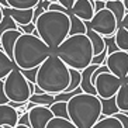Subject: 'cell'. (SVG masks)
Instances as JSON below:
<instances>
[{
    "instance_id": "2",
    "label": "cell",
    "mask_w": 128,
    "mask_h": 128,
    "mask_svg": "<svg viewBox=\"0 0 128 128\" xmlns=\"http://www.w3.org/2000/svg\"><path fill=\"white\" fill-rule=\"evenodd\" d=\"M69 83H70L69 68L52 52L40 65L37 70L35 84L44 93L59 94L68 89Z\"/></svg>"
},
{
    "instance_id": "47",
    "label": "cell",
    "mask_w": 128,
    "mask_h": 128,
    "mask_svg": "<svg viewBox=\"0 0 128 128\" xmlns=\"http://www.w3.org/2000/svg\"><path fill=\"white\" fill-rule=\"evenodd\" d=\"M0 128H4V127H0Z\"/></svg>"
},
{
    "instance_id": "11",
    "label": "cell",
    "mask_w": 128,
    "mask_h": 128,
    "mask_svg": "<svg viewBox=\"0 0 128 128\" xmlns=\"http://www.w3.org/2000/svg\"><path fill=\"white\" fill-rule=\"evenodd\" d=\"M69 13L76 16L82 21H90L94 16V7L92 0H75V3L69 10Z\"/></svg>"
},
{
    "instance_id": "29",
    "label": "cell",
    "mask_w": 128,
    "mask_h": 128,
    "mask_svg": "<svg viewBox=\"0 0 128 128\" xmlns=\"http://www.w3.org/2000/svg\"><path fill=\"white\" fill-rule=\"evenodd\" d=\"M8 30H18V26L13 21V18L7 14H3V20L0 21V35Z\"/></svg>"
},
{
    "instance_id": "38",
    "label": "cell",
    "mask_w": 128,
    "mask_h": 128,
    "mask_svg": "<svg viewBox=\"0 0 128 128\" xmlns=\"http://www.w3.org/2000/svg\"><path fill=\"white\" fill-rule=\"evenodd\" d=\"M118 27H122V28H125V30L128 31V12L125 13L124 18L121 20V23H120V26H118Z\"/></svg>"
},
{
    "instance_id": "9",
    "label": "cell",
    "mask_w": 128,
    "mask_h": 128,
    "mask_svg": "<svg viewBox=\"0 0 128 128\" xmlns=\"http://www.w3.org/2000/svg\"><path fill=\"white\" fill-rule=\"evenodd\" d=\"M104 65L107 66L110 73H113L118 79L124 80L128 75V52L125 51H113L108 54Z\"/></svg>"
},
{
    "instance_id": "18",
    "label": "cell",
    "mask_w": 128,
    "mask_h": 128,
    "mask_svg": "<svg viewBox=\"0 0 128 128\" xmlns=\"http://www.w3.org/2000/svg\"><path fill=\"white\" fill-rule=\"evenodd\" d=\"M116 104L118 111L121 113H128V84L122 83L116 94Z\"/></svg>"
},
{
    "instance_id": "1",
    "label": "cell",
    "mask_w": 128,
    "mask_h": 128,
    "mask_svg": "<svg viewBox=\"0 0 128 128\" xmlns=\"http://www.w3.org/2000/svg\"><path fill=\"white\" fill-rule=\"evenodd\" d=\"M51 54V48L40 37L32 34H21L14 44L13 60L20 70H31L40 68V65Z\"/></svg>"
},
{
    "instance_id": "10",
    "label": "cell",
    "mask_w": 128,
    "mask_h": 128,
    "mask_svg": "<svg viewBox=\"0 0 128 128\" xmlns=\"http://www.w3.org/2000/svg\"><path fill=\"white\" fill-rule=\"evenodd\" d=\"M54 118V114L48 107L42 106H34L28 110V120H30V128H45L46 124Z\"/></svg>"
},
{
    "instance_id": "15",
    "label": "cell",
    "mask_w": 128,
    "mask_h": 128,
    "mask_svg": "<svg viewBox=\"0 0 128 128\" xmlns=\"http://www.w3.org/2000/svg\"><path fill=\"white\" fill-rule=\"evenodd\" d=\"M98 66L97 65H93L92 64L90 66H87L86 69H83L80 73H82V82H80V90L86 94H94L96 96V89H94L93 83H92V75L93 72L97 69Z\"/></svg>"
},
{
    "instance_id": "43",
    "label": "cell",
    "mask_w": 128,
    "mask_h": 128,
    "mask_svg": "<svg viewBox=\"0 0 128 128\" xmlns=\"http://www.w3.org/2000/svg\"><path fill=\"white\" fill-rule=\"evenodd\" d=\"M122 83H127V84H128V75H127V76H125V79H124V80H122Z\"/></svg>"
},
{
    "instance_id": "24",
    "label": "cell",
    "mask_w": 128,
    "mask_h": 128,
    "mask_svg": "<svg viewBox=\"0 0 128 128\" xmlns=\"http://www.w3.org/2000/svg\"><path fill=\"white\" fill-rule=\"evenodd\" d=\"M100 102H102V117H113L117 113H120L116 104V96L107 100L100 98Z\"/></svg>"
},
{
    "instance_id": "3",
    "label": "cell",
    "mask_w": 128,
    "mask_h": 128,
    "mask_svg": "<svg viewBox=\"0 0 128 128\" xmlns=\"http://www.w3.org/2000/svg\"><path fill=\"white\" fill-rule=\"evenodd\" d=\"M35 30L38 32V37L54 52L69 37V30H70L69 14L46 10L37 18Z\"/></svg>"
},
{
    "instance_id": "35",
    "label": "cell",
    "mask_w": 128,
    "mask_h": 128,
    "mask_svg": "<svg viewBox=\"0 0 128 128\" xmlns=\"http://www.w3.org/2000/svg\"><path fill=\"white\" fill-rule=\"evenodd\" d=\"M17 125H27V127H30V120H28V111H26V113L23 114V116L18 118V122H17Z\"/></svg>"
},
{
    "instance_id": "6",
    "label": "cell",
    "mask_w": 128,
    "mask_h": 128,
    "mask_svg": "<svg viewBox=\"0 0 128 128\" xmlns=\"http://www.w3.org/2000/svg\"><path fill=\"white\" fill-rule=\"evenodd\" d=\"M3 82H4V93H6L10 103L26 104L28 102V98L31 96L28 80L17 66L8 73V76Z\"/></svg>"
},
{
    "instance_id": "32",
    "label": "cell",
    "mask_w": 128,
    "mask_h": 128,
    "mask_svg": "<svg viewBox=\"0 0 128 128\" xmlns=\"http://www.w3.org/2000/svg\"><path fill=\"white\" fill-rule=\"evenodd\" d=\"M37 70H38V68H37V69H31V70H21V72H23V75L27 78V80H28V82L35 83V78H37Z\"/></svg>"
},
{
    "instance_id": "41",
    "label": "cell",
    "mask_w": 128,
    "mask_h": 128,
    "mask_svg": "<svg viewBox=\"0 0 128 128\" xmlns=\"http://www.w3.org/2000/svg\"><path fill=\"white\" fill-rule=\"evenodd\" d=\"M0 4H2V7H7V4H6V0H0Z\"/></svg>"
},
{
    "instance_id": "12",
    "label": "cell",
    "mask_w": 128,
    "mask_h": 128,
    "mask_svg": "<svg viewBox=\"0 0 128 128\" xmlns=\"http://www.w3.org/2000/svg\"><path fill=\"white\" fill-rule=\"evenodd\" d=\"M3 14L10 16L13 18V21L18 27H21V26H27V24L32 23L34 8H30V10H16V8H10V7H3Z\"/></svg>"
},
{
    "instance_id": "16",
    "label": "cell",
    "mask_w": 128,
    "mask_h": 128,
    "mask_svg": "<svg viewBox=\"0 0 128 128\" xmlns=\"http://www.w3.org/2000/svg\"><path fill=\"white\" fill-rule=\"evenodd\" d=\"M87 38L90 40V44H92V48H93V55H100V54L107 48V42H106V38L102 37L100 34L94 32L93 30H89L87 28V32H86Z\"/></svg>"
},
{
    "instance_id": "37",
    "label": "cell",
    "mask_w": 128,
    "mask_h": 128,
    "mask_svg": "<svg viewBox=\"0 0 128 128\" xmlns=\"http://www.w3.org/2000/svg\"><path fill=\"white\" fill-rule=\"evenodd\" d=\"M56 3H59L62 7H65L66 10H70L73 3H75V0H56Z\"/></svg>"
},
{
    "instance_id": "36",
    "label": "cell",
    "mask_w": 128,
    "mask_h": 128,
    "mask_svg": "<svg viewBox=\"0 0 128 128\" xmlns=\"http://www.w3.org/2000/svg\"><path fill=\"white\" fill-rule=\"evenodd\" d=\"M93 7H94V13L100 12V10L106 8V2L104 0H96V2H93Z\"/></svg>"
},
{
    "instance_id": "42",
    "label": "cell",
    "mask_w": 128,
    "mask_h": 128,
    "mask_svg": "<svg viewBox=\"0 0 128 128\" xmlns=\"http://www.w3.org/2000/svg\"><path fill=\"white\" fill-rule=\"evenodd\" d=\"M16 128H30V127H27V125H16Z\"/></svg>"
},
{
    "instance_id": "40",
    "label": "cell",
    "mask_w": 128,
    "mask_h": 128,
    "mask_svg": "<svg viewBox=\"0 0 128 128\" xmlns=\"http://www.w3.org/2000/svg\"><path fill=\"white\" fill-rule=\"evenodd\" d=\"M3 20V7H2V4H0V21Z\"/></svg>"
},
{
    "instance_id": "17",
    "label": "cell",
    "mask_w": 128,
    "mask_h": 128,
    "mask_svg": "<svg viewBox=\"0 0 128 128\" xmlns=\"http://www.w3.org/2000/svg\"><path fill=\"white\" fill-rule=\"evenodd\" d=\"M16 68V64L7 54L4 52L0 46V80H4L8 76V73Z\"/></svg>"
},
{
    "instance_id": "5",
    "label": "cell",
    "mask_w": 128,
    "mask_h": 128,
    "mask_svg": "<svg viewBox=\"0 0 128 128\" xmlns=\"http://www.w3.org/2000/svg\"><path fill=\"white\" fill-rule=\"evenodd\" d=\"M68 116L76 128H92L102 118V102L94 94L78 93L68 102Z\"/></svg>"
},
{
    "instance_id": "20",
    "label": "cell",
    "mask_w": 128,
    "mask_h": 128,
    "mask_svg": "<svg viewBox=\"0 0 128 128\" xmlns=\"http://www.w3.org/2000/svg\"><path fill=\"white\" fill-rule=\"evenodd\" d=\"M28 103L34 106H42V107H51L55 103V94L42 93V94H31L28 98Z\"/></svg>"
},
{
    "instance_id": "23",
    "label": "cell",
    "mask_w": 128,
    "mask_h": 128,
    "mask_svg": "<svg viewBox=\"0 0 128 128\" xmlns=\"http://www.w3.org/2000/svg\"><path fill=\"white\" fill-rule=\"evenodd\" d=\"M69 18H70V30H69V37L70 35H79V34H86L87 27L84 24V21H82L80 18H78L76 16L69 13Z\"/></svg>"
},
{
    "instance_id": "7",
    "label": "cell",
    "mask_w": 128,
    "mask_h": 128,
    "mask_svg": "<svg viewBox=\"0 0 128 128\" xmlns=\"http://www.w3.org/2000/svg\"><path fill=\"white\" fill-rule=\"evenodd\" d=\"M86 27L89 30H93L94 32L100 34L102 37H114L117 28H118V23H117L116 17L108 8H103L100 12L94 13L93 18L90 21H86Z\"/></svg>"
},
{
    "instance_id": "4",
    "label": "cell",
    "mask_w": 128,
    "mask_h": 128,
    "mask_svg": "<svg viewBox=\"0 0 128 128\" xmlns=\"http://www.w3.org/2000/svg\"><path fill=\"white\" fill-rule=\"evenodd\" d=\"M54 54L64 62L69 69H76L82 72L92 65L93 48L90 40L86 34L70 35L58 46Z\"/></svg>"
},
{
    "instance_id": "14",
    "label": "cell",
    "mask_w": 128,
    "mask_h": 128,
    "mask_svg": "<svg viewBox=\"0 0 128 128\" xmlns=\"http://www.w3.org/2000/svg\"><path fill=\"white\" fill-rule=\"evenodd\" d=\"M23 34L20 30H8L6 32L0 35V46L8 56L13 59V49H14V44L17 41V38Z\"/></svg>"
},
{
    "instance_id": "13",
    "label": "cell",
    "mask_w": 128,
    "mask_h": 128,
    "mask_svg": "<svg viewBox=\"0 0 128 128\" xmlns=\"http://www.w3.org/2000/svg\"><path fill=\"white\" fill-rule=\"evenodd\" d=\"M20 114L18 111L10 104L0 106V127H12L16 128L18 122Z\"/></svg>"
},
{
    "instance_id": "28",
    "label": "cell",
    "mask_w": 128,
    "mask_h": 128,
    "mask_svg": "<svg viewBox=\"0 0 128 128\" xmlns=\"http://www.w3.org/2000/svg\"><path fill=\"white\" fill-rule=\"evenodd\" d=\"M45 128H76V127L72 124V121L68 120V118H58V117H54L52 120L46 124Z\"/></svg>"
},
{
    "instance_id": "21",
    "label": "cell",
    "mask_w": 128,
    "mask_h": 128,
    "mask_svg": "<svg viewBox=\"0 0 128 128\" xmlns=\"http://www.w3.org/2000/svg\"><path fill=\"white\" fill-rule=\"evenodd\" d=\"M114 44H116L117 49L120 51H125L128 52V31L122 27H118L114 34Z\"/></svg>"
},
{
    "instance_id": "34",
    "label": "cell",
    "mask_w": 128,
    "mask_h": 128,
    "mask_svg": "<svg viewBox=\"0 0 128 128\" xmlns=\"http://www.w3.org/2000/svg\"><path fill=\"white\" fill-rule=\"evenodd\" d=\"M18 30L23 32V34H32L35 30V23H30V24H27V26H21L18 27Z\"/></svg>"
},
{
    "instance_id": "45",
    "label": "cell",
    "mask_w": 128,
    "mask_h": 128,
    "mask_svg": "<svg viewBox=\"0 0 128 128\" xmlns=\"http://www.w3.org/2000/svg\"><path fill=\"white\" fill-rule=\"evenodd\" d=\"M92 2H96V0H92Z\"/></svg>"
},
{
    "instance_id": "31",
    "label": "cell",
    "mask_w": 128,
    "mask_h": 128,
    "mask_svg": "<svg viewBox=\"0 0 128 128\" xmlns=\"http://www.w3.org/2000/svg\"><path fill=\"white\" fill-rule=\"evenodd\" d=\"M114 117L121 122L122 128H128V113H121L120 111V113H117Z\"/></svg>"
},
{
    "instance_id": "46",
    "label": "cell",
    "mask_w": 128,
    "mask_h": 128,
    "mask_svg": "<svg viewBox=\"0 0 128 128\" xmlns=\"http://www.w3.org/2000/svg\"><path fill=\"white\" fill-rule=\"evenodd\" d=\"M104 2H108V0H104Z\"/></svg>"
},
{
    "instance_id": "19",
    "label": "cell",
    "mask_w": 128,
    "mask_h": 128,
    "mask_svg": "<svg viewBox=\"0 0 128 128\" xmlns=\"http://www.w3.org/2000/svg\"><path fill=\"white\" fill-rule=\"evenodd\" d=\"M106 8H108L110 12L113 13L118 26H120L121 20L124 18L125 13H127L124 4H122V0H108V2H106Z\"/></svg>"
},
{
    "instance_id": "27",
    "label": "cell",
    "mask_w": 128,
    "mask_h": 128,
    "mask_svg": "<svg viewBox=\"0 0 128 128\" xmlns=\"http://www.w3.org/2000/svg\"><path fill=\"white\" fill-rule=\"evenodd\" d=\"M70 72V83H69L68 89L65 90V93H72L79 89L80 86V82H82V73L80 70H76V69H69Z\"/></svg>"
},
{
    "instance_id": "25",
    "label": "cell",
    "mask_w": 128,
    "mask_h": 128,
    "mask_svg": "<svg viewBox=\"0 0 128 128\" xmlns=\"http://www.w3.org/2000/svg\"><path fill=\"white\" fill-rule=\"evenodd\" d=\"M51 113L54 114V117H58V118H68L69 120V116H68V103L66 102H55L51 107Z\"/></svg>"
},
{
    "instance_id": "26",
    "label": "cell",
    "mask_w": 128,
    "mask_h": 128,
    "mask_svg": "<svg viewBox=\"0 0 128 128\" xmlns=\"http://www.w3.org/2000/svg\"><path fill=\"white\" fill-rule=\"evenodd\" d=\"M92 128H122V125L113 116V117H102Z\"/></svg>"
},
{
    "instance_id": "22",
    "label": "cell",
    "mask_w": 128,
    "mask_h": 128,
    "mask_svg": "<svg viewBox=\"0 0 128 128\" xmlns=\"http://www.w3.org/2000/svg\"><path fill=\"white\" fill-rule=\"evenodd\" d=\"M40 0H6L7 7L16 8V10H30L35 8Z\"/></svg>"
},
{
    "instance_id": "33",
    "label": "cell",
    "mask_w": 128,
    "mask_h": 128,
    "mask_svg": "<svg viewBox=\"0 0 128 128\" xmlns=\"http://www.w3.org/2000/svg\"><path fill=\"white\" fill-rule=\"evenodd\" d=\"M8 103H10V102H8L6 93H4V82H3V80H0V106L8 104Z\"/></svg>"
},
{
    "instance_id": "44",
    "label": "cell",
    "mask_w": 128,
    "mask_h": 128,
    "mask_svg": "<svg viewBox=\"0 0 128 128\" xmlns=\"http://www.w3.org/2000/svg\"><path fill=\"white\" fill-rule=\"evenodd\" d=\"M46 2H49V3H56V0H46Z\"/></svg>"
},
{
    "instance_id": "8",
    "label": "cell",
    "mask_w": 128,
    "mask_h": 128,
    "mask_svg": "<svg viewBox=\"0 0 128 128\" xmlns=\"http://www.w3.org/2000/svg\"><path fill=\"white\" fill-rule=\"evenodd\" d=\"M122 84V80L118 79L110 72H104L93 80V86L96 89V96L98 98L107 100V98L114 97L118 92V89Z\"/></svg>"
},
{
    "instance_id": "39",
    "label": "cell",
    "mask_w": 128,
    "mask_h": 128,
    "mask_svg": "<svg viewBox=\"0 0 128 128\" xmlns=\"http://www.w3.org/2000/svg\"><path fill=\"white\" fill-rule=\"evenodd\" d=\"M122 4H124L125 10H127V12H128V0H122Z\"/></svg>"
},
{
    "instance_id": "30",
    "label": "cell",
    "mask_w": 128,
    "mask_h": 128,
    "mask_svg": "<svg viewBox=\"0 0 128 128\" xmlns=\"http://www.w3.org/2000/svg\"><path fill=\"white\" fill-rule=\"evenodd\" d=\"M108 46L103 51L100 55H96V56H93V60H92V64L93 65H97V66H100V65H104L106 59H107V56H108Z\"/></svg>"
}]
</instances>
